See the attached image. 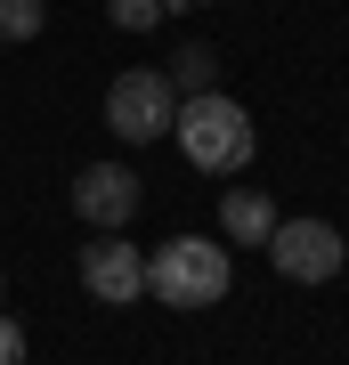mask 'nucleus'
<instances>
[{
  "instance_id": "nucleus-1",
  "label": "nucleus",
  "mask_w": 349,
  "mask_h": 365,
  "mask_svg": "<svg viewBox=\"0 0 349 365\" xmlns=\"http://www.w3.org/2000/svg\"><path fill=\"white\" fill-rule=\"evenodd\" d=\"M171 138H179V155H187L195 170H211V179L244 170V163H252V146H260L252 114H244L228 90H187V106L171 114Z\"/></svg>"
},
{
  "instance_id": "nucleus-2",
  "label": "nucleus",
  "mask_w": 349,
  "mask_h": 365,
  "mask_svg": "<svg viewBox=\"0 0 349 365\" xmlns=\"http://www.w3.org/2000/svg\"><path fill=\"white\" fill-rule=\"evenodd\" d=\"M228 284H236L228 244H211V235H171L163 252H146V292L163 309H220Z\"/></svg>"
},
{
  "instance_id": "nucleus-3",
  "label": "nucleus",
  "mask_w": 349,
  "mask_h": 365,
  "mask_svg": "<svg viewBox=\"0 0 349 365\" xmlns=\"http://www.w3.org/2000/svg\"><path fill=\"white\" fill-rule=\"evenodd\" d=\"M171 114H179V81H171L163 66H130V73L106 81V130H114L122 146L171 138Z\"/></svg>"
},
{
  "instance_id": "nucleus-4",
  "label": "nucleus",
  "mask_w": 349,
  "mask_h": 365,
  "mask_svg": "<svg viewBox=\"0 0 349 365\" xmlns=\"http://www.w3.org/2000/svg\"><path fill=\"white\" fill-rule=\"evenodd\" d=\"M268 260H276L285 284H333L341 260H349V244H341L333 220L300 211V220H276V227H268Z\"/></svg>"
},
{
  "instance_id": "nucleus-5",
  "label": "nucleus",
  "mask_w": 349,
  "mask_h": 365,
  "mask_svg": "<svg viewBox=\"0 0 349 365\" xmlns=\"http://www.w3.org/2000/svg\"><path fill=\"white\" fill-rule=\"evenodd\" d=\"M138 203H146V187H138V170H130V163H81V170H74V211H81L98 235L130 227V220H138Z\"/></svg>"
},
{
  "instance_id": "nucleus-6",
  "label": "nucleus",
  "mask_w": 349,
  "mask_h": 365,
  "mask_svg": "<svg viewBox=\"0 0 349 365\" xmlns=\"http://www.w3.org/2000/svg\"><path fill=\"white\" fill-rule=\"evenodd\" d=\"M81 292H90V300H114V309L146 292V252L130 244V227L90 235V244H81Z\"/></svg>"
},
{
  "instance_id": "nucleus-7",
  "label": "nucleus",
  "mask_w": 349,
  "mask_h": 365,
  "mask_svg": "<svg viewBox=\"0 0 349 365\" xmlns=\"http://www.w3.org/2000/svg\"><path fill=\"white\" fill-rule=\"evenodd\" d=\"M268 227H276V203L260 195V187H236L220 203V235L228 244H268Z\"/></svg>"
},
{
  "instance_id": "nucleus-8",
  "label": "nucleus",
  "mask_w": 349,
  "mask_h": 365,
  "mask_svg": "<svg viewBox=\"0 0 349 365\" xmlns=\"http://www.w3.org/2000/svg\"><path fill=\"white\" fill-rule=\"evenodd\" d=\"M163 73H171V81H187V90H211V81H220V49H211V41H179Z\"/></svg>"
},
{
  "instance_id": "nucleus-9",
  "label": "nucleus",
  "mask_w": 349,
  "mask_h": 365,
  "mask_svg": "<svg viewBox=\"0 0 349 365\" xmlns=\"http://www.w3.org/2000/svg\"><path fill=\"white\" fill-rule=\"evenodd\" d=\"M49 25V0H0V41H33Z\"/></svg>"
},
{
  "instance_id": "nucleus-10",
  "label": "nucleus",
  "mask_w": 349,
  "mask_h": 365,
  "mask_svg": "<svg viewBox=\"0 0 349 365\" xmlns=\"http://www.w3.org/2000/svg\"><path fill=\"white\" fill-rule=\"evenodd\" d=\"M163 9H171V0H106V16H114L122 33H155Z\"/></svg>"
},
{
  "instance_id": "nucleus-11",
  "label": "nucleus",
  "mask_w": 349,
  "mask_h": 365,
  "mask_svg": "<svg viewBox=\"0 0 349 365\" xmlns=\"http://www.w3.org/2000/svg\"><path fill=\"white\" fill-rule=\"evenodd\" d=\"M0 365H25V325L16 317H0Z\"/></svg>"
},
{
  "instance_id": "nucleus-12",
  "label": "nucleus",
  "mask_w": 349,
  "mask_h": 365,
  "mask_svg": "<svg viewBox=\"0 0 349 365\" xmlns=\"http://www.w3.org/2000/svg\"><path fill=\"white\" fill-rule=\"evenodd\" d=\"M171 9H203V0H171Z\"/></svg>"
},
{
  "instance_id": "nucleus-13",
  "label": "nucleus",
  "mask_w": 349,
  "mask_h": 365,
  "mask_svg": "<svg viewBox=\"0 0 349 365\" xmlns=\"http://www.w3.org/2000/svg\"><path fill=\"white\" fill-rule=\"evenodd\" d=\"M0 300H9V268H0Z\"/></svg>"
}]
</instances>
